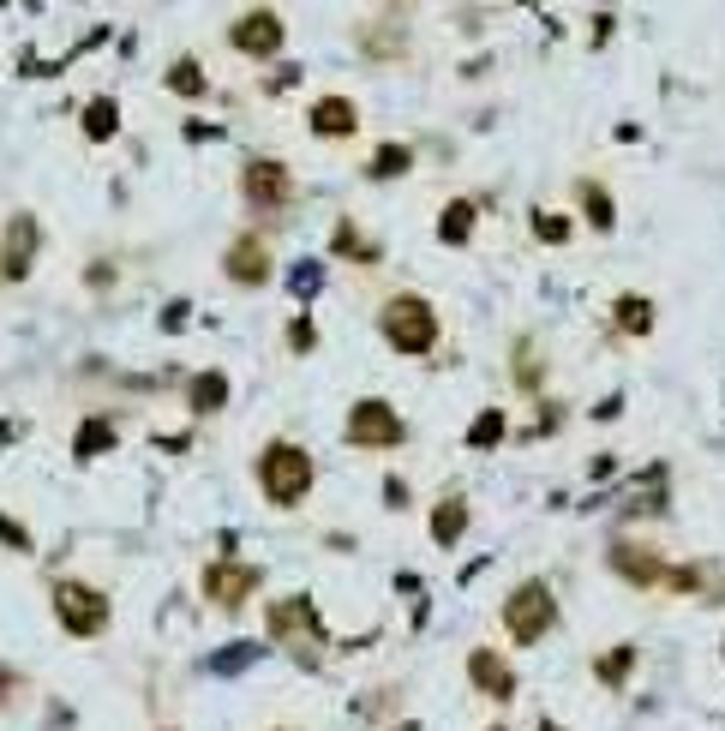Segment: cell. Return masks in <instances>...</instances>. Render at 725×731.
Segmentation results:
<instances>
[{"label": "cell", "instance_id": "cell-1", "mask_svg": "<svg viewBox=\"0 0 725 731\" xmlns=\"http://www.w3.org/2000/svg\"><path fill=\"white\" fill-rule=\"evenodd\" d=\"M378 330H384V342H390L396 354H426V348L438 342V312H432V300H420V294H396V300L378 312Z\"/></svg>", "mask_w": 725, "mask_h": 731}, {"label": "cell", "instance_id": "cell-2", "mask_svg": "<svg viewBox=\"0 0 725 731\" xmlns=\"http://www.w3.org/2000/svg\"><path fill=\"white\" fill-rule=\"evenodd\" d=\"M258 480H264L270 504L294 510V504L312 492V456H306L300 444H270V450L258 456Z\"/></svg>", "mask_w": 725, "mask_h": 731}, {"label": "cell", "instance_id": "cell-3", "mask_svg": "<svg viewBox=\"0 0 725 731\" xmlns=\"http://www.w3.org/2000/svg\"><path fill=\"white\" fill-rule=\"evenodd\" d=\"M552 624H558V600H552L546 582H522V588L504 600V630H510L516 642H540Z\"/></svg>", "mask_w": 725, "mask_h": 731}, {"label": "cell", "instance_id": "cell-4", "mask_svg": "<svg viewBox=\"0 0 725 731\" xmlns=\"http://www.w3.org/2000/svg\"><path fill=\"white\" fill-rule=\"evenodd\" d=\"M348 444L354 450H396L402 444V420L384 396H360L348 408Z\"/></svg>", "mask_w": 725, "mask_h": 731}, {"label": "cell", "instance_id": "cell-5", "mask_svg": "<svg viewBox=\"0 0 725 731\" xmlns=\"http://www.w3.org/2000/svg\"><path fill=\"white\" fill-rule=\"evenodd\" d=\"M54 612H60L66 636H102V630H108V600H102V588L54 582Z\"/></svg>", "mask_w": 725, "mask_h": 731}, {"label": "cell", "instance_id": "cell-6", "mask_svg": "<svg viewBox=\"0 0 725 731\" xmlns=\"http://www.w3.org/2000/svg\"><path fill=\"white\" fill-rule=\"evenodd\" d=\"M282 18L276 12H264V6H252V12H240L234 18V30H228V42L240 48V54H252V60H276V48H282Z\"/></svg>", "mask_w": 725, "mask_h": 731}, {"label": "cell", "instance_id": "cell-7", "mask_svg": "<svg viewBox=\"0 0 725 731\" xmlns=\"http://www.w3.org/2000/svg\"><path fill=\"white\" fill-rule=\"evenodd\" d=\"M246 204H258V210H276V204H288V192H294V180H288V168L282 162H270V156H258V162H246Z\"/></svg>", "mask_w": 725, "mask_h": 731}, {"label": "cell", "instance_id": "cell-8", "mask_svg": "<svg viewBox=\"0 0 725 731\" xmlns=\"http://www.w3.org/2000/svg\"><path fill=\"white\" fill-rule=\"evenodd\" d=\"M36 246H42V228H36V216H12L6 222V258H0V276H30V264H36Z\"/></svg>", "mask_w": 725, "mask_h": 731}, {"label": "cell", "instance_id": "cell-9", "mask_svg": "<svg viewBox=\"0 0 725 731\" xmlns=\"http://www.w3.org/2000/svg\"><path fill=\"white\" fill-rule=\"evenodd\" d=\"M258 588V570H240V564H210L204 570V600L210 606H246V594Z\"/></svg>", "mask_w": 725, "mask_h": 731}, {"label": "cell", "instance_id": "cell-10", "mask_svg": "<svg viewBox=\"0 0 725 731\" xmlns=\"http://www.w3.org/2000/svg\"><path fill=\"white\" fill-rule=\"evenodd\" d=\"M468 678H474L492 702H510V696H516V672H510V660L492 654V648H474V654H468Z\"/></svg>", "mask_w": 725, "mask_h": 731}, {"label": "cell", "instance_id": "cell-11", "mask_svg": "<svg viewBox=\"0 0 725 731\" xmlns=\"http://www.w3.org/2000/svg\"><path fill=\"white\" fill-rule=\"evenodd\" d=\"M606 558H612V570H618L624 582H636V588H660V582L672 576L654 552H642V546H630V540H624V546H612Z\"/></svg>", "mask_w": 725, "mask_h": 731}, {"label": "cell", "instance_id": "cell-12", "mask_svg": "<svg viewBox=\"0 0 725 731\" xmlns=\"http://www.w3.org/2000/svg\"><path fill=\"white\" fill-rule=\"evenodd\" d=\"M312 636V642H324V624H318V606H312V594H294V600H282V606H270V636Z\"/></svg>", "mask_w": 725, "mask_h": 731}, {"label": "cell", "instance_id": "cell-13", "mask_svg": "<svg viewBox=\"0 0 725 731\" xmlns=\"http://www.w3.org/2000/svg\"><path fill=\"white\" fill-rule=\"evenodd\" d=\"M222 270H228V282L258 288V282L270 276V252H264V240H234V246H228V258H222Z\"/></svg>", "mask_w": 725, "mask_h": 731}, {"label": "cell", "instance_id": "cell-14", "mask_svg": "<svg viewBox=\"0 0 725 731\" xmlns=\"http://www.w3.org/2000/svg\"><path fill=\"white\" fill-rule=\"evenodd\" d=\"M312 132H318V138H348V132H354V102H348V96H324V102L312 108Z\"/></svg>", "mask_w": 725, "mask_h": 731}, {"label": "cell", "instance_id": "cell-15", "mask_svg": "<svg viewBox=\"0 0 725 731\" xmlns=\"http://www.w3.org/2000/svg\"><path fill=\"white\" fill-rule=\"evenodd\" d=\"M474 222H480V210H474L468 198H456V204H444V216H438V240H444V246H468Z\"/></svg>", "mask_w": 725, "mask_h": 731}, {"label": "cell", "instance_id": "cell-16", "mask_svg": "<svg viewBox=\"0 0 725 731\" xmlns=\"http://www.w3.org/2000/svg\"><path fill=\"white\" fill-rule=\"evenodd\" d=\"M462 528H468V498H444V504L432 510V540H438V546H456Z\"/></svg>", "mask_w": 725, "mask_h": 731}, {"label": "cell", "instance_id": "cell-17", "mask_svg": "<svg viewBox=\"0 0 725 731\" xmlns=\"http://www.w3.org/2000/svg\"><path fill=\"white\" fill-rule=\"evenodd\" d=\"M228 396H234V390H228V372H198V378H192V408H198V414H216Z\"/></svg>", "mask_w": 725, "mask_h": 731}, {"label": "cell", "instance_id": "cell-18", "mask_svg": "<svg viewBox=\"0 0 725 731\" xmlns=\"http://www.w3.org/2000/svg\"><path fill=\"white\" fill-rule=\"evenodd\" d=\"M114 132H120V108H114L108 96L84 102V138H96V144H102V138H114Z\"/></svg>", "mask_w": 725, "mask_h": 731}, {"label": "cell", "instance_id": "cell-19", "mask_svg": "<svg viewBox=\"0 0 725 731\" xmlns=\"http://www.w3.org/2000/svg\"><path fill=\"white\" fill-rule=\"evenodd\" d=\"M618 324H624L630 336H648V330H654V306H648V294H624V300H618Z\"/></svg>", "mask_w": 725, "mask_h": 731}, {"label": "cell", "instance_id": "cell-20", "mask_svg": "<svg viewBox=\"0 0 725 731\" xmlns=\"http://www.w3.org/2000/svg\"><path fill=\"white\" fill-rule=\"evenodd\" d=\"M72 444H78V456H102V450H114V426L108 420H84Z\"/></svg>", "mask_w": 725, "mask_h": 731}, {"label": "cell", "instance_id": "cell-21", "mask_svg": "<svg viewBox=\"0 0 725 731\" xmlns=\"http://www.w3.org/2000/svg\"><path fill=\"white\" fill-rule=\"evenodd\" d=\"M336 252H342V258H354V264H378V246H372V240H360V234H354V222H342V228H336Z\"/></svg>", "mask_w": 725, "mask_h": 731}, {"label": "cell", "instance_id": "cell-22", "mask_svg": "<svg viewBox=\"0 0 725 731\" xmlns=\"http://www.w3.org/2000/svg\"><path fill=\"white\" fill-rule=\"evenodd\" d=\"M498 438H504V414H498V408H486V414L468 426V444H474V450H492Z\"/></svg>", "mask_w": 725, "mask_h": 731}, {"label": "cell", "instance_id": "cell-23", "mask_svg": "<svg viewBox=\"0 0 725 731\" xmlns=\"http://www.w3.org/2000/svg\"><path fill=\"white\" fill-rule=\"evenodd\" d=\"M168 90H174V96H198V90H204V72H198V60H180V66H168Z\"/></svg>", "mask_w": 725, "mask_h": 731}, {"label": "cell", "instance_id": "cell-24", "mask_svg": "<svg viewBox=\"0 0 725 731\" xmlns=\"http://www.w3.org/2000/svg\"><path fill=\"white\" fill-rule=\"evenodd\" d=\"M408 162H414V156H408L402 144H384V150L372 156V168H366V174H372V180H390V174H402Z\"/></svg>", "mask_w": 725, "mask_h": 731}, {"label": "cell", "instance_id": "cell-25", "mask_svg": "<svg viewBox=\"0 0 725 731\" xmlns=\"http://www.w3.org/2000/svg\"><path fill=\"white\" fill-rule=\"evenodd\" d=\"M582 204H588V222H594V228H612V216H618V210H612V198H606L594 180L582 186Z\"/></svg>", "mask_w": 725, "mask_h": 731}, {"label": "cell", "instance_id": "cell-26", "mask_svg": "<svg viewBox=\"0 0 725 731\" xmlns=\"http://www.w3.org/2000/svg\"><path fill=\"white\" fill-rule=\"evenodd\" d=\"M630 666H636V654H630V648H618V654H600V666H594V672H600V684H624V678H630Z\"/></svg>", "mask_w": 725, "mask_h": 731}, {"label": "cell", "instance_id": "cell-27", "mask_svg": "<svg viewBox=\"0 0 725 731\" xmlns=\"http://www.w3.org/2000/svg\"><path fill=\"white\" fill-rule=\"evenodd\" d=\"M534 234H540L546 246H564V240H570V216H552V210H540V216H534Z\"/></svg>", "mask_w": 725, "mask_h": 731}, {"label": "cell", "instance_id": "cell-28", "mask_svg": "<svg viewBox=\"0 0 725 731\" xmlns=\"http://www.w3.org/2000/svg\"><path fill=\"white\" fill-rule=\"evenodd\" d=\"M258 660V648H222L216 660H210V672H222V678H234V672H246Z\"/></svg>", "mask_w": 725, "mask_h": 731}, {"label": "cell", "instance_id": "cell-29", "mask_svg": "<svg viewBox=\"0 0 725 731\" xmlns=\"http://www.w3.org/2000/svg\"><path fill=\"white\" fill-rule=\"evenodd\" d=\"M318 282H324V270H318V264H294V270H288V288H294L300 300H312V294H318Z\"/></svg>", "mask_w": 725, "mask_h": 731}, {"label": "cell", "instance_id": "cell-30", "mask_svg": "<svg viewBox=\"0 0 725 731\" xmlns=\"http://www.w3.org/2000/svg\"><path fill=\"white\" fill-rule=\"evenodd\" d=\"M0 540H6L12 552H24V546H30V534H24V528H18L12 516H0Z\"/></svg>", "mask_w": 725, "mask_h": 731}, {"label": "cell", "instance_id": "cell-31", "mask_svg": "<svg viewBox=\"0 0 725 731\" xmlns=\"http://www.w3.org/2000/svg\"><path fill=\"white\" fill-rule=\"evenodd\" d=\"M288 342H294V348H300V354H306V348H312V342H318V336H312V324H306V318H300V324H294V330H288Z\"/></svg>", "mask_w": 725, "mask_h": 731}, {"label": "cell", "instance_id": "cell-32", "mask_svg": "<svg viewBox=\"0 0 725 731\" xmlns=\"http://www.w3.org/2000/svg\"><path fill=\"white\" fill-rule=\"evenodd\" d=\"M180 324H186V300H180V306H168V312H162V330H180Z\"/></svg>", "mask_w": 725, "mask_h": 731}, {"label": "cell", "instance_id": "cell-33", "mask_svg": "<svg viewBox=\"0 0 725 731\" xmlns=\"http://www.w3.org/2000/svg\"><path fill=\"white\" fill-rule=\"evenodd\" d=\"M540 731H564V726H552V720H546V726H540Z\"/></svg>", "mask_w": 725, "mask_h": 731}, {"label": "cell", "instance_id": "cell-34", "mask_svg": "<svg viewBox=\"0 0 725 731\" xmlns=\"http://www.w3.org/2000/svg\"><path fill=\"white\" fill-rule=\"evenodd\" d=\"M396 731H420V726H396Z\"/></svg>", "mask_w": 725, "mask_h": 731}, {"label": "cell", "instance_id": "cell-35", "mask_svg": "<svg viewBox=\"0 0 725 731\" xmlns=\"http://www.w3.org/2000/svg\"><path fill=\"white\" fill-rule=\"evenodd\" d=\"M492 731H504V726H492Z\"/></svg>", "mask_w": 725, "mask_h": 731}]
</instances>
